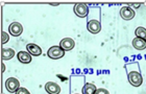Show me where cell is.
<instances>
[{
  "label": "cell",
  "mask_w": 146,
  "mask_h": 94,
  "mask_svg": "<svg viewBox=\"0 0 146 94\" xmlns=\"http://www.w3.org/2000/svg\"><path fill=\"white\" fill-rule=\"evenodd\" d=\"M127 79L129 84L131 86H134V87H140L142 85V83H143V77L140 74V72H138V71H131V72H128Z\"/></svg>",
  "instance_id": "6da1fadb"
},
{
  "label": "cell",
  "mask_w": 146,
  "mask_h": 94,
  "mask_svg": "<svg viewBox=\"0 0 146 94\" xmlns=\"http://www.w3.org/2000/svg\"><path fill=\"white\" fill-rule=\"evenodd\" d=\"M47 55L52 60H58V59L63 58L65 55V50L61 46H52L48 49Z\"/></svg>",
  "instance_id": "7a4b0ae2"
},
{
  "label": "cell",
  "mask_w": 146,
  "mask_h": 94,
  "mask_svg": "<svg viewBox=\"0 0 146 94\" xmlns=\"http://www.w3.org/2000/svg\"><path fill=\"white\" fill-rule=\"evenodd\" d=\"M5 88L9 93H16L20 88V83L15 77H9L5 81Z\"/></svg>",
  "instance_id": "3957f363"
},
{
  "label": "cell",
  "mask_w": 146,
  "mask_h": 94,
  "mask_svg": "<svg viewBox=\"0 0 146 94\" xmlns=\"http://www.w3.org/2000/svg\"><path fill=\"white\" fill-rule=\"evenodd\" d=\"M74 13L80 18H85L89 14V7L86 3H77L74 5Z\"/></svg>",
  "instance_id": "277c9868"
},
{
  "label": "cell",
  "mask_w": 146,
  "mask_h": 94,
  "mask_svg": "<svg viewBox=\"0 0 146 94\" xmlns=\"http://www.w3.org/2000/svg\"><path fill=\"white\" fill-rule=\"evenodd\" d=\"M120 16L122 19H124L126 21L134 19L135 17V11L131 9V6H123L120 9Z\"/></svg>",
  "instance_id": "5b68a950"
},
{
  "label": "cell",
  "mask_w": 146,
  "mask_h": 94,
  "mask_svg": "<svg viewBox=\"0 0 146 94\" xmlns=\"http://www.w3.org/2000/svg\"><path fill=\"white\" fill-rule=\"evenodd\" d=\"M9 31L12 36L18 37V36H20L22 33V31H23V26H22V24L19 23V22H13L12 24L9 25Z\"/></svg>",
  "instance_id": "8992f818"
},
{
  "label": "cell",
  "mask_w": 146,
  "mask_h": 94,
  "mask_svg": "<svg viewBox=\"0 0 146 94\" xmlns=\"http://www.w3.org/2000/svg\"><path fill=\"white\" fill-rule=\"evenodd\" d=\"M87 28L91 33H98L101 29V24L98 20H90L87 24Z\"/></svg>",
  "instance_id": "52a82bcc"
},
{
  "label": "cell",
  "mask_w": 146,
  "mask_h": 94,
  "mask_svg": "<svg viewBox=\"0 0 146 94\" xmlns=\"http://www.w3.org/2000/svg\"><path fill=\"white\" fill-rule=\"evenodd\" d=\"M45 90L48 94H60V92H61V88H60V86H58V84L53 83V82L46 83Z\"/></svg>",
  "instance_id": "ba28073f"
},
{
  "label": "cell",
  "mask_w": 146,
  "mask_h": 94,
  "mask_svg": "<svg viewBox=\"0 0 146 94\" xmlns=\"http://www.w3.org/2000/svg\"><path fill=\"white\" fill-rule=\"evenodd\" d=\"M26 48H27V51L29 52L31 55L38 57V55H42V49H41L40 46L36 45V44H34V43L27 44V45H26Z\"/></svg>",
  "instance_id": "9c48e42d"
},
{
  "label": "cell",
  "mask_w": 146,
  "mask_h": 94,
  "mask_svg": "<svg viewBox=\"0 0 146 94\" xmlns=\"http://www.w3.org/2000/svg\"><path fill=\"white\" fill-rule=\"evenodd\" d=\"M74 45H75V42H74V40L71 39V38H65V39L62 40L61 43H60V46H61L64 50H71V49L74 47Z\"/></svg>",
  "instance_id": "30bf717a"
},
{
  "label": "cell",
  "mask_w": 146,
  "mask_h": 94,
  "mask_svg": "<svg viewBox=\"0 0 146 94\" xmlns=\"http://www.w3.org/2000/svg\"><path fill=\"white\" fill-rule=\"evenodd\" d=\"M18 60L22 64H29L31 62V55L29 52L26 51H20L18 52Z\"/></svg>",
  "instance_id": "8fae6325"
},
{
  "label": "cell",
  "mask_w": 146,
  "mask_h": 94,
  "mask_svg": "<svg viewBox=\"0 0 146 94\" xmlns=\"http://www.w3.org/2000/svg\"><path fill=\"white\" fill-rule=\"evenodd\" d=\"M133 46L137 50H143V49L146 48V41L141 38H138L136 37L134 40H133Z\"/></svg>",
  "instance_id": "7c38bea8"
},
{
  "label": "cell",
  "mask_w": 146,
  "mask_h": 94,
  "mask_svg": "<svg viewBox=\"0 0 146 94\" xmlns=\"http://www.w3.org/2000/svg\"><path fill=\"white\" fill-rule=\"evenodd\" d=\"M96 86L93 85V84H90V83H87L84 88H82V93L84 94H95L96 92Z\"/></svg>",
  "instance_id": "4fadbf2b"
},
{
  "label": "cell",
  "mask_w": 146,
  "mask_h": 94,
  "mask_svg": "<svg viewBox=\"0 0 146 94\" xmlns=\"http://www.w3.org/2000/svg\"><path fill=\"white\" fill-rule=\"evenodd\" d=\"M14 55H15L14 49H11V48L2 49V53H1L2 60H11V59L14 58Z\"/></svg>",
  "instance_id": "5bb4252c"
},
{
  "label": "cell",
  "mask_w": 146,
  "mask_h": 94,
  "mask_svg": "<svg viewBox=\"0 0 146 94\" xmlns=\"http://www.w3.org/2000/svg\"><path fill=\"white\" fill-rule=\"evenodd\" d=\"M135 33L138 38H141L146 41V29L144 27H138L136 31H135Z\"/></svg>",
  "instance_id": "9a60e30c"
},
{
  "label": "cell",
  "mask_w": 146,
  "mask_h": 94,
  "mask_svg": "<svg viewBox=\"0 0 146 94\" xmlns=\"http://www.w3.org/2000/svg\"><path fill=\"white\" fill-rule=\"evenodd\" d=\"M9 35L6 33H4V31H2V33H1V43H2V44H5V43L9 41Z\"/></svg>",
  "instance_id": "2e32d148"
},
{
  "label": "cell",
  "mask_w": 146,
  "mask_h": 94,
  "mask_svg": "<svg viewBox=\"0 0 146 94\" xmlns=\"http://www.w3.org/2000/svg\"><path fill=\"white\" fill-rule=\"evenodd\" d=\"M16 94H31V93H29V91H28L26 88H21V87H20V88L18 89V91L16 92Z\"/></svg>",
  "instance_id": "e0dca14e"
},
{
  "label": "cell",
  "mask_w": 146,
  "mask_h": 94,
  "mask_svg": "<svg viewBox=\"0 0 146 94\" xmlns=\"http://www.w3.org/2000/svg\"><path fill=\"white\" fill-rule=\"evenodd\" d=\"M95 94H110L109 91H108L107 89H104V88H99L96 90Z\"/></svg>",
  "instance_id": "ac0fdd59"
},
{
  "label": "cell",
  "mask_w": 146,
  "mask_h": 94,
  "mask_svg": "<svg viewBox=\"0 0 146 94\" xmlns=\"http://www.w3.org/2000/svg\"><path fill=\"white\" fill-rule=\"evenodd\" d=\"M4 71H5V66L2 64V72H4Z\"/></svg>",
  "instance_id": "d6986e66"
},
{
  "label": "cell",
  "mask_w": 146,
  "mask_h": 94,
  "mask_svg": "<svg viewBox=\"0 0 146 94\" xmlns=\"http://www.w3.org/2000/svg\"><path fill=\"white\" fill-rule=\"evenodd\" d=\"M75 94H78V93H75Z\"/></svg>",
  "instance_id": "ffe728a7"
}]
</instances>
